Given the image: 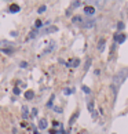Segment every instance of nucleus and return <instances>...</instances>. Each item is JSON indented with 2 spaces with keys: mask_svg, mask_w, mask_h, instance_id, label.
<instances>
[{
  "mask_svg": "<svg viewBox=\"0 0 128 134\" xmlns=\"http://www.w3.org/2000/svg\"><path fill=\"white\" fill-rule=\"evenodd\" d=\"M127 76H128V68H124V69H121V71L117 73V75H114L113 82H111V90H113L114 95H117L120 86L124 83V80L127 79Z\"/></svg>",
  "mask_w": 128,
  "mask_h": 134,
  "instance_id": "f257e3e1",
  "label": "nucleus"
},
{
  "mask_svg": "<svg viewBox=\"0 0 128 134\" xmlns=\"http://www.w3.org/2000/svg\"><path fill=\"white\" fill-rule=\"evenodd\" d=\"M55 32H58V28L55 25H51V26H47L44 29H40L39 36H44V35H48V33H55Z\"/></svg>",
  "mask_w": 128,
  "mask_h": 134,
  "instance_id": "f03ea898",
  "label": "nucleus"
},
{
  "mask_svg": "<svg viewBox=\"0 0 128 134\" xmlns=\"http://www.w3.org/2000/svg\"><path fill=\"white\" fill-rule=\"evenodd\" d=\"M83 26H84V29L94 28V26H95V19H94V18H91V19H84Z\"/></svg>",
  "mask_w": 128,
  "mask_h": 134,
  "instance_id": "7ed1b4c3",
  "label": "nucleus"
},
{
  "mask_svg": "<svg viewBox=\"0 0 128 134\" xmlns=\"http://www.w3.org/2000/svg\"><path fill=\"white\" fill-rule=\"evenodd\" d=\"M55 46H56V43L54 42V40H51L50 44H48V46H47V47L44 49V51H43V54H41V55H44V54H48V53H51V51H54Z\"/></svg>",
  "mask_w": 128,
  "mask_h": 134,
  "instance_id": "20e7f679",
  "label": "nucleus"
},
{
  "mask_svg": "<svg viewBox=\"0 0 128 134\" xmlns=\"http://www.w3.org/2000/svg\"><path fill=\"white\" fill-rule=\"evenodd\" d=\"M10 47H15V44L11 43V42H8V40H1V42H0V49H1V50H3V49H10Z\"/></svg>",
  "mask_w": 128,
  "mask_h": 134,
  "instance_id": "39448f33",
  "label": "nucleus"
},
{
  "mask_svg": "<svg viewBox=\"0 0 128 134\" xmlns=\"http://www.w3.org/2000/svg\"><path fill=\"white\" fill-rule=\"evenodd\" d=\"M40 35V29H33L30 33L28 35V37H26V42H29V40H33L34 37H37Z\"/></svg>",
  "mask_w": 128,
  "mask_h": 134,
  "instance_id": "423d86ee",
  "label": "nucleus"
},
{
  "mask_svg": "<svg viewBox=\"0 0 128 134\" xmlns=\"http://www.w3.org/2000/svg\"><path fill=\"white\" fill-rule=\"evenodd\" d=\"M114 39H116L117 43H120V44H121V43H124V42H125L127 36H125L124 33H116V35H114Z\"/></svg>",
  "mask_w": 128,
  "mask_h": 134,
  "instance_id": "0eeeda50",
  "label": "nucleus"
},
{
  "mask_svg": "<svg viewBox=\"0 0 128 134\" xmlns=\"http://www.w3.org/2000/svg\"><path fill=\"white\" fill-rule=\"evenodd\" d=\"M37 126H39L40 130H45V128H47V126H48V122H47V119L41 117V119L39 120V124H37Z\"/></svg>",
  "mask_w": 128,
  "mask_h": 134,
  "instance_id": "6e6552de",
  "label": "nucleus"
},
{
  "mask_svg": "<svg viewBox=\"0 0 128 134\" xmlns=\"http://www.w3.org/2000/svg\"><path fill=\"white\" fill-rule=\"evenodd\" d=\"M84 14H87V15H94V14H95V7L85 6V7H84Z\"/></svg>",
  "mask_w": 128,
  "mask_h": 134,
  "instance_id": "1a4fd4ad",
  "label": "nucleus"
},
{
  "mask_svg": "<svg viewBox=\"0 0 128 134\" xmlns=\"http://www.w3.org/2000/svg\"><path fill=\"white\" fill-rule=\"evenodd\" d=\"M80 65V60L78 58H74V60H70L69 62H66V67H73V68H76Z\"/></svg>",
  "mask_w": 128,
  "mask_h": 134,
  "instance_id": "9d476101",
  "label": "nucleus"
},
{
  "mask_svg": "<svg viewBox=\"0 0 128 134\" xmlns=\"http://www.w3.org/2000/svg\"><path fill=\"white\" fill-rule=\"evenodd\" d=\"M105 43L106 40L105 39H99V42H98V46H96V49H98V51H105Z\"/></svg>",
  "mask_w": 128,
  "mask_h": 134,
  "instance_id": "9b49d317",
  "label": "nucleus"
},
{
  "mask_svg": "<svg viewBox=\"0 0 128 134\" xmlns=\"http://www.w3.org/2000/svg\"><path fill=\"white\" fill-rule=\"evenodd\" d=\"M22 117L25 119V120L30 117V116H29V109H28V106H25V105L22 106Z\"/></svg>",
  "mask_w": 128,
  "mask_h": 134,
  "instance_id": "f8f14e48",
  "label": "nucleus"
},
{
  "mask_svg": "<svg viewBox=\"0 0 128 134\" xmlns=\"http://www.w3.org/2000/svg\"><path fill=\"white\" fill-rule=\"evenodd\" d=\"M19 10H21V7L18 6V4H11L10 8H8V11H10V12H18Z\"/></svg>",
  "mask_w": 128,
  "mask_h": 134,
  "instance_id": "ddd939ff",
  "label": "nucleus"
},
{
  "mask_svg": "<svg viewBox=\"0 0 128 134\" xmlns=\"http://www.w3.org/2000/svg\"><path fill=\"white\" fill-rule=\"evenodd\" d=\"M72 22L73 24H81V22H84V19L80 15H74V17H72Z\"/></svg>",
  "mask_w": 128,
  "mask_h": 134,
  "instance_id": "4468645a",
  "label": "nucleus"
},
{
  "mask_svg": "<svg viewBox=\"0 0 128 134\" xmlns=\"http://www.w3.org/2000/svg\"><path fill=\"white\" fill-rule=\"evenodd\" d=\"M33 97H34V93L32 90H28V91L25 93V98H26V100H33Z\"/></svg>",
  "mask_w": 128,
  "mask_h": 134,
  "instance_id": "2eb2a0df",
  "label": "nucleus"
},
{
  "mask_svg": "<svg viewBox=\"0 0 128 134\" xmlns=\"http://www.w3.org/2000/svg\"><path fill=\"white\" fill-rule=\"evenodd\" d=\"M78 113H80V112H78V111H76V112H74V115H72V117L69 119V126H72L73 123H74V120H76V117L78 116Z\"/></svg>",
  "mask_w": 128,
  "mask_h": 134,
  "instance_id": "dca6fc26",
  "label": "nucleus"
},
{
  "mask_svg": "<svg viewBox=\"0 0 128 134\" xmlns=\"http://www.w3.org/2000/svg\"><path fill=\"white\" fill-rule=\"evenodd\" d=\"M54 100H55V95H54V94H51L50 100H48V102H47V108H54V105H52Z\"/></svg>",
  "mask_w": 128,
  "mask_h": 134,
  "instance_id": "f3484780",
  "label": "nucleus"
},
{
  "mask_svg": "<svg viewBox=\"0 0 128 134\" xmlns=\"http://www.w3.org/2000/svg\"><path fill=\"white\" fill-rule=\"evenodd\" d=\"M14 50H15V47H10V49H3V53H4V54H8V55H11L12 53H14Z\"/></svg>",
  "mask_w": 128,
  "mask_h": 134,
  "instance_id": "a211bd4d",
  "label": "nucleus"
},
{
  "mask_svg": "<svg viewBox=\"0 0 128 134\" xmlns=\"http://www.w3.org/2000/svg\"><path fill=\"white\" fill-rule=\"evenodd\" d=\"M124 26H125V25H124V22H121V21H120V22H117V30H118V33L121 32L122 29H124Z\"/></svg>",
  "mask_w": 128,
  "mask_h": 134,
  "instance_id": "6ab92c4d",
  "label": "nucleus"
},
{
  "mask_svg": "<svg viewBox=\"0 0 128 134\" xmlns=\"http://www.w3.org/2000/svg\"><path fill=\"white\" fill-rule=\"evenodd\" d=\"M63 93H65V95H70L72 93H74V89H63Z\"/></svg>",
  "mask_w": 128,
  "mask_h": 134,
  "instance_id": "aec40b11",
  "label": "nucleus"
},
{
  "mask_svg": "<svg viewBox=\"0 0 128 134\" xmlns=\"http://www.w3.org/2000/svg\"><path fill=\"white\" fill-rule=\"evenodd\" d=\"M80 4H81V3H80L78 0H76V1H72L70 6H72V8H77V7H80Z\"/></svg>",
  "mask_w": 128,
  "mask_h": 134,
  "instance_id": "412c9836",
  "label": "nucleus"
},
{
  "mask_svg": "<svg viewBox=\"0 0 128 134\" xmlns=\"http://www.w3.org/2000/svg\"><path fill=\"white\" fill-rule=\"evenodd\" d=\"M41 25H43V22H41L40 19H37V21L34 22V29H40L41 28Z\"/></svg>",
  "mask_w": 128,
  "mask_h": 134,
  "instance_id": "4be33fe9",
  "label": "nucleus"
},
{
  "mask_svg": "<svg viewBox=\"0 0 128 134\" xmlns=\"http://www.w3.org/2000/svg\"><path fill=\"white\" fill-rule=\"evenodd\" d=\"M81 90H83L84 93H85V94H89V93H91V89H89V87H87V86H81Z\"/></svg>",
  "mask_w": 128,
  "mask_h": 134,
  "instance_id": "5701e85b",
  "label": "nucleus"
},
{
  "mask_svg": "<svg viewBox=\"0 0 128 134\" xmlns=\"http://www.w3.org/2000/svg\"><path fill=\"white\" fill-rule=\"evenodd\" d=\"M89 65H91V58H88V60L85 61V67H84V72H85V71H87V69H88V68H89Z\"/></svg>",
  "mask_w": 128,
  "mask_h": 134,
  "instance_id": "b1692460",
  "label": "nucleus"
},
{
  "mask_svg": "<svg viewBox=\"0 0 128 134\" xmlns=\"http://www.w3.org/2000/svg\"><path fill=\"white\" fill-rule=\"evenodd\" d=\"M45 10H47V6H40L39 10H37V12H39V14H41V12H44Z\"/></svg>",
  "mask_w": 128,
  "mask_h": 134,
  "instance_id": "393cba45",
  "label": "nucleus"
},
{
  "mask_svg": "<svg viewBox=\"0 0 128 134\" xmlns=\"http://www.w3.org/2000/svg\"><path fill=\"white\" fill-rule=\"evenodd\" d=\"M88 111L91 112V113L94 112V104H92V102H88Z\"/></svg>",
  "mask_w": 128,
  "mask_h": 134,
  "instance_id": "a878e982",
  "label": "nucleus"
},
{
  "mask_svg": "<svg viewBox=\"0 0 128 134\" xmlns=\"http://www.w3.org/2000/svg\"><path fill=\"white\" fill-rule=\"evenodd\" d=\"M19 67H21V68H28V62H26V61H21V62H19Z\"/></svg>",
  "mask_w": 128,
  "mask_h": 134,
  "instance_id": "bb28decb",
  "label": "nucleus"
},
{
  "mask_svg": "<svg viewBox=\"0 0 128 134\" xmlns=\"http://www.w3.org/2000/svg\"><path fill=\"white\" fill-rule=\"evenodd\" d=\"M52 109H54V111H55L56 113H62V112H63V111H62V108H58V106H54Z\"/></svg>",
  "mask_w": 128,
  "mask_h": 134,
  "instance_id": "cd10ccee",
  "label": "nucleus"
},
{
  "mask_svg": "<svg viewBox=\"0 0 128 134\" xmlns=\"http://www.w3.org/2000/svg\"><path fill=\"white\" fill-rule=\"evenodd\" d=\"M12 91H14V94H15V95H19V93H21V90L18 89V87H14V90H12Z\"/></svg>",
  "mask_w": 128,
  "mask_h": 134,
  "instance_id": "c85d7f7f",
  "label": "nucleus"
},
{
  "mask_svg": "<svg viewBox=\"0 0 128 134\" xmlns=\"http://www.w3.org/2000/svg\"><path fill=\"white\" fill-rule=\"evenodd\" d=\"M36 115H37V109H36V108H33V109H32V116H30V117H34Z\"/></svg>",
  "mask_w": 128,
  "mask_h": 134,
  "instance_id": "c756f323",
  "label": "nucleus"
},
{
  "mask_svg": "<svg viewBox=\"0 0 128 134\" xmlns=\"http://www.w3.org/2000/svg\"><path fill=\"white\" fill-rule=\"evenodd\" d=\"M92 117H94V119H96V117H98V113H96V112H92Z\"/></svg>",
  "mask_w": 128,
  "mask_h": 134,
  "instance_id": "7c9ffc66",
  "label": "nucleus"
},
{
  "mask_svg": "<svg viewBox=\"0 0 128 134\" xmlns=\"http://www.w3.org/2000/svg\"><path fill=\"white\" fill-rule=\"evenodd\" d=\"M50 133H51V134H56L58 131H56V130H50Z\"/></svg>",
  "mask_w": 128,
  "mask_h": 134,
  "instance_id": "2f4dec72",
  "label": "nucleus"
},
{
  "mask_svg": "<svg viewBox=\"0 0 128 134\" xmlns=\"http://www.w3.org/2000/svg\"><path fill=\"white\" fill-rule=\"evenodd\" d=\"M113 134H116V133H113Z\"/></svg>",
  "mask_w": 128,
  "mask_h": 134,
  "instance_id": "473e14b6",
  "label": "nucleus"
}]
</instances>
